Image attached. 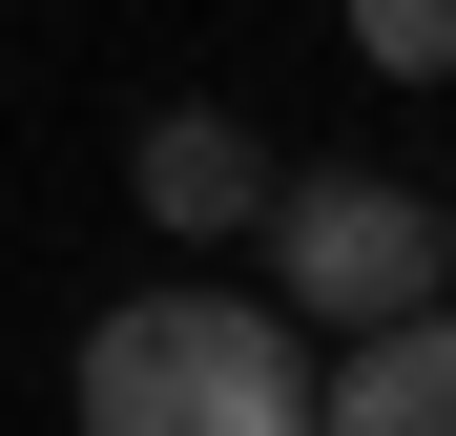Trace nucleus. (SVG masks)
I'll list each match as a JSON object with an SVG mask.
<instances>
[{
    "label": "nucleus",
    "mask_w": 456,
    "mask_h": 436,
    "mask_svg": "<svg viewBox=\"0 0 456 436\" xmlns=\"http://www.w3.org/2000/svg\"><path fill=\"white\" fill-rule=\"evenodd\" d=\"M84 436H312V333L270 291H125L84 333Z\"/></svg>",
    "instance_id": "f257e3e1"
},
{
    "label": "nucleus",
    "mask_w": 456,
    "mask_h": 436,
    "mask_svg": "<svg viewBox=\"0 0 456 436\" xmlns=\"http://www.w3.org/2000/svg\"><path fill=\"white\" fill-rule=\"evenodd\" d=\"M436 291H456V187H436Z\"/></svg>",
    "instance_id": "423d86ee"
},
{
    "label": "nucleus",
    "mask_w": 456,
    "mask_h": 436,
    "mask_svg": "<svg viewBox=\"0 0 456 436\" xmlns=\"http://www.w3.org/2000/svg\"><path fill=\"white\" fill-rule=\"evenodd\" d=\"M312 436H456V291H415V312L332 333V374H312Z\"/></svg>",
    "instance_id": "7ed1b4c3"
},
{
    "label": "nucleus",
    "mask_w": 456,
    "mask_h": 436,
    "mask_svg": "<svg viewBox=\"0 0 456 436\" xmlns=\"http://www.w3.org/2000/svg\"><path fill=\"white\" fill-rule=\"evenodd\" d=\"M353 62L373 84H456V0H353Z\"/></svg>",
    "instance_id": "39448f33"
},
{
    "label": "nucleus",
    "mask_w": 456,
    "mask_h": 436,
    "mask_svg": "<svg viewBox=\"0 0 456 436\" xmlns=\"http://www.w3.org/2000/svg\"><path fill=\"white\" fill-rule=\"evenodd\" d=\"M125 187H145V229H249V208H270V145L249 125H228V104H145V145H125Z\"/></svg>",
    "instance_id": "20e7f679"
},
{
    "label": "nucleus",
    "mask_w": 456,
    "mask_h": 436,
    "mask_svg": "<svg viewBox=\"0 0 456 436\" xmlns=\"http://www.w3.org/2000/svg\"><path fill=\"white\" fill-rule=\"evenodd\" d=\"M249 229H270V312L290 333H373V312L436 291V187H395V167H290Z\"/></svg>",
    "instance_id": "f03ea898"
}]
</instances>
